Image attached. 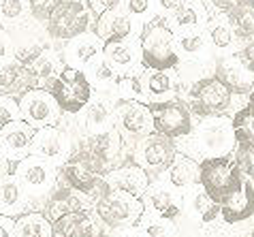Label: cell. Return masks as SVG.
<instances>
[{"label": "cell", "instance_id": "6da1fadb", "mask_svg": "<svg viewBox=\"0 0 254 237\" xmlns=\"http://www.w3.org/2000/svg\"><path fill=\"white\" fill-rule=\"evenodd\" d=\"M141 64L150 71H171L180 64L175 50V34L165 17H154L139 30Z\"/></svg>", "mask_w": 254, "mask_h": 237}, {"label": "cell", "instance_id": "7a4b0ae2", "mask_svg": "<svg viewBox=\"0 0 254 237\" xmlns=\"http://www.w3.org/2000/svg\"><path fill=\"white\" fill-rule=\"evenodd\" d=\"M199 184L218 203L244 184V176L231 156H205L199 163Z\"/></svg>", "mask_w": 254, "mask_h": 237}, {"label": "cell", "instance_id": "3957f363", "mask_svg": "<svg viewBox=\"0 0 254 237\" xmlns=\"http://www.w3.org/2000/svg\"><path fill=\"white\" fill-rule=\"evenodd\" d=\"M49 92L54 94L62 114H79L92 99V83L86 71L64 64L49 86Z\"/></svg>", "mask_w": 254, "mask_h": 237}, {"label": "cell", "instance_id": "277c9868", "mask_svg": "<svg viewBox=\"0 0 254 237\" xmlns=\"http://www.w3.org/2000/svg\"><path fill=\"white\" fill-rule=\"evenodd\" d=\"M94 210L98 220H103L107 227L128 229V227H137V222L143 216V201H141V197H135V194L107 188L96 199Z\"/></svg>", "mask_w": 254, "mask_h": 237}, {"label": "cell", "instance_id": "5b68a950", "mask_svg": "<svg viewBox=\"0 0 254 237\" xmlns=\"http://www.w3.org/2000/svg\"><path fill=\"white\" fill-rule=\"evenodd\" d=\"M105 171V160L98 158L88 148L77 152L73 156H66L62 165V173L68 186L79 194H94L98 188H107L105 179L101 178Z\"/></svg>", "mask_w": 254, "mask_h": 237}, {"label": "cell", "instance_id": "8992f818", "mask_svg": "<svg viewBox=\"0 0 254 237\" xmlns=\"http://www.w3.org/2000/svg\"><path fill=\"white\" fill-rule=\"evenodd\" d=\"M92 15L94 13L90 11L86 0H64V2H60L49 13V17L45 19V26H47V32L54 39L68 41L88 30Z\"/></svg>", "mask_w": 254, "mask_h": 237}, {"label": "cell", "instance_id": "52a82bcc", "mask_svg": "<svg viewBox=\"0 0 254 237\" xmlns=\"http://www.w3.org/2000/svg\"><path fill=\"white\" fill-rule=\"evenodd\" d=\"M17 101H19V116H22V120L30 124L34 130L43 126H56L62 118V109L47 88L32 86Z\"/></svg>", "mask_w": 254, "mask_h": 237}, {"label": "cell", "instance_id": "ba28073f", "mask_svg": "<svg viewBox=\"0 0 254 237\" xmlns=\"http://www.w3.org/2000/svg\"><path fill=\"white\" fill-rule=\"evenodd\" d=\"M231 90L224 83L211 75V77H203L190 88V107L196 116L201 118H216L224 114L231 107Z\"/></svg>", "mask_w": 254, "mask_h": 237}, {"label": "cell", "instance_id": "9c48e42d", "mask_svg": "<svg viewBox=\"0 0 254 237\" xmlns=\"http://www.w3.org/2000/svg\"><path fill=\"white\" fill-rule=\"evenodd\" d=\"M147 107L152 114L154 130L160 135L178 139L192 132V118H190V111L182 101H156L147 103Z\"/></svg>", "mask_w": 254, "mask_h": 237}, {"label": "cell", "instance_id": "30bf717a", "mask_svg": "<svg viewBox=\"0 0 254 237\" xmlns=\"http://www.w3.org/2000/svg\"><path fill=\"white\" fill-rule=\"evenodd\" d=\"M15 178L26 194H32V197L49 194L56 186V167L47 158L26 154L22 160H17Z\"/></svg>", "mask_w": 254, "mask_h": 237}, {"label": "cell", "instance_id": "8fae6325", "mask_svg": "<svg viewBox=\"0 0 254 237\" xmlns=\"http://www.w3.org/2000/svg\"><path fill=\"white\" fill-rule=\"evenodd\" d=\"M175 145L169 137L160 135V132H150L141 139L137 145L135 158L137 165H141L145 171H167V167L173 163L175 158Z\"/></svg>", "mask_w": 254, "mask_h": 237}, {"label": "cell", "instance_id": "7c38bea8", "mask_svg": "<svg viewBox=\"0 0 254 237\" xmlns=\"http://www.w3.org/2000/svg\"><path fill=\"white\" fill-rule=\"evenodd\" d=\"M214 75L231 90V94H248L254 90V73L244 64L237 54L220 56L216 60Z\"/></svg>", "mask_w": 254, "mask_h": 237}, {"label": "cell", "instance_id": "4fadbf2b", "mask_svg": "<svg viewBox=\"0 0 254 237\" xmlns=\"http://www.w3.org/2000/svg\"><path fill=\"white\" fill-rule=\"evenodd\" d=\"M98 60H103V41L96 37V32H81L77 37L66 41L64 47V62L68 66L88 71Z\"/></svg>", "mask_w": 254, "mask_h": 237}, {"label": "cell", "instance_id": "5bb4252c", "mask_svg": "<svg viewBox=\"0 0 254 237\" xmlns=\"http://www.w3.org/2000/svg\"><path fill=\"white\" fill-rule=\"evenodd\" d=\"M32 135H34V128L28 122H24L22 118L9 122L6 126L0 128V154L9 163L22 160L28 154V150H30Z\"/></svg>", "mask_w": 254, "mask_h": 237}, {"label": "cell", "instance_id": "9a60e30c", "mask_svg": "<svg viewBox=\"0 0 254 237\" xmlns=\"http://www.w3.org/2000/svg\"><path fill=\"white\" fill-rule=\"evenodd\" d=\"M103 60L107 62L118 75H126L130 71H137V66L141 64L139 39L126 37V39H120V41L103 43Z\"/></svg>", "mask_w": 254, "mask_h": 237}, {"label": "cell", "instance_id": "2e32d148", "mask_svg": "<svg viewBox=\"0 0 254 237\" xmlns=\"http://www.w3.org/2000/svg\"><path fill=\"white\" fill-rule=\"evenodd\" d=\"M233 143L235 137H233L231 122L227 120L205 122L199 130V150L205 152V156H229Z\"/></svg>", "mask_w": 254, "mask_h": 237}, {"label": "cell", "instance_id": "e0dca14e", "mask_svg": "<svg viewBox=\"0 0 254 237\" xmlns=\"http://www.w3.org/2000/svg\"><path fill=\"white\" fill-rule=\"evenodd\" d=\"M96 37L103 41V43H109V41H120L126 37H132L137 32V22L130 15L116 6V9L103 11L101 15H96V26H94Z\"/></svg>", "mask_w": 254, "mask_h": 237}, {"label": "cell", "instance_id": "ac0fdd59", "mask_svg": "<svg viewBox=\"0 0 254 237\" xmlns=\"http://www.w3.org/2000/svg\"><path fill=\"white\" fill-rule=\"evenodd\" d=\"M28 154L47 158V160H66L68 156V141L64 132H60L56 126H43L37 128L30 141V150Z\"/></svg>", "mask_w": 254, "mask_h": 237}, {"label": "cell", "instance_id": "d6986e66", "mask_svg": "<svg viewBox=\"0 0 254 237\" xmlns=\"http://www.w3.org/2000/svg\"><path fill=\"white\" fill-rule=\"evenodd\" d=\"M116 118L120 120V124H122V128L126 132H130V135L145 137V135H150V132H154L150 107L141 101L124 99L116 107Z\"/></svg>", "mask_w": 254, "mask_h": 237}, {"label": "cell", "instance_id": "ffe728a7", "mask_svg": "<svg viewBox=\"0 0 254 237\" xmlns=\"http://www.w3.org/2000/svg\"><path fill=\"white\" fill-rule=\"evenodd\" d=\"M220 216L229 225L244 222V220H248L250 216H254V184H252V179L244 178L242 188L231 192L227 199L220 201Z\"/></svg>", "mask_w": 254, "mask_h": 237}, {"label": "cell", "instance_id": "44dd1931", "mask_svg": "<svg viewBox=\"0 0 254 237\" xmlns=\"http://www.w3.org/2000/svg\"><path fill=\"white\" fill-rule=\"evenodd\" d=\"M52 225H54V235H58V237H96V235H101L96 218L90 212L83 210V207L58 216Z\"/></svg>", "mask_w": 254, "mask_h": 237}, {"label": "cell", "instance_id": "7402d4cb", "mask_svg": "<svg viewBox=\"0 0 254 237\" xmlns=\"http://www.w3.org/2000/svg\"><path fill=\"white\" fill-rule=\"evenodd\" d=\"M105 184L114 188V190H122L135 194V197H141L150 188V178H147V171L141 165H124L114 169L109 176H105Z\"/></svg>", "mask_w": 254, "mask_h": 237}, {"label": "cell", "instance_id": "603a6c76", "mask_svg": "<svg viewBox=\"0 0 254 237\" xmlns=\"http://www.w3.org/2000/svg\"><path fill=\"white\" fill-rule=\"evenodd\" d=\"M169 28L173 32L188 30V28H205L209 22V13L203 4V0H186L178 11L169 15Z\"/></svg>", "mask_w": 254, "mask_h": 237}, {"label": "cell", "instance_id": "cb8c5ba5", "mask_svg": "<svg viewBox=\"0 0 254 237\" xmlns=\"http://www.w3.org/2000/svg\"><path fill=\"white\" fill-rule=\"evenodd\" d=\"M175 50H178V56H184V58H190V60L207 58L209 52H211L207 30L205 28H188V30H180L178 34H175Z\"/></svg>", "mask_w": 254, "mask_h": 237}, {"label": "cell", "instance_id": "d4e9b609", "mask_svg": "<svg viewBox=\"0 0 254 237\" xmlns=\"http://www.w3.org/2000/svg\"><path fill=\"white\" fill-rule=\"evenodd\" d=\"M167 179H169V184L173 188H178V190L192 188L199 182V163H194V160L188 156L175 154L173 163L167 167Z\"/></svg>", "mask_w": 254, "mask_h": 237}, {"label": "cell", "instance_id": "484cf974", "mask_svg": "<svg viewBox=\"0 0 254 237\" xmlns=\"http://www.w3.org/2000/svg\"><path fill=\"white\" fill-rule=\"evenodd\" d=\"M62 66H64V64H60L58 58H54L52 54H47L43 50L32 62H28L26 71H28V77H30L32 86H37V83H39V88L47 86V90H49V86H52V81L56 79V75L60 73Z\"/></svg>", "mask_w": 254, "mask_h": 237}, {"label": "cell", "instance_id": "4316f807", "mask_svg": "<svg viewBox=\"0 0 254 237\" xmlns=\"http://www.w3.org/2000/svg\"><path fill=\"white\" fill-rule=\"evenodd\" d=\"M224 13L239 41H248L254 37V0H239Z\"/></svg>", "mask_w": 254, "mask_h": 237}, {"label": "cell", "instance_id": "83f0119b", "mask_svg": "<svg viewBox=\"0 0 254 237\" xmlns=\"http://www.w3.org/2000/svg\"><path fill=\"white\" fill-rule=\"evenodd\" d=\"M32 88V81L28 77V71L22 62L4 58L0 60V94H11L13 90Z\"/></svg>", "mask_w": 254, "mask_h": 237}, {"label": "cell", "instance_id": "f1b7e54d", "mask_svg": "<svg viewBox=\"0 0 254 237\" xmlns=\"http://www.w3.org/2000/svg\"><path fill=\"white\" fill-rule=\"evenodd\" d=\"M13 237H54V225L45 214L28 212L15 220Z\"/></svg>", "mask_w": 254, "mask_h": 237}, {"label": "cell", "instance_id": "f546056e", "mask_svg": "<svg viewBox=\"0 0 254 237\" xmlns=\"http://www.w3.org/2000/svg\"><path fill=\"white\" fill-rule=\"evenodd\" d=\"M26 203V192L17 178L4 176L0 178V214L11 216L17 214Z\"/></svg>", "mask_w": 254, "mask_h": 237}, {"label": "cell", "instance_id": "4dcf8cb0", "mask_svg": "<svg viewBox=\"0 0 254 237\" xmlns=\"http://www.w3.org/2000/svg\"><path fill=\"white\" fill-rule=\"evenodd\" d=\"M86 124H88V130L96 135V132H105V130H111V122L116 120V107H111L107 101L98 99L92 101L86 107Z\"/></svg>", "mask_w": 254, "mask_h": 237}, {"label": "cell", "instance_id": "1f68e13d", "mask_svg": "<svg viewBox=\"0 0 254 237\" xmlns=\"http://www.w3.org/2000/svg\"><path fill=\"white\" fill-rule=\"evenodd\" d=\"M205 30H207L211 50H216V52H231V50H235V45H237L239 39H237V34H235V30H233V26L229 24L227 17L211 19V22H207Z\"/></svg>", "mask_w": 254, "mask_h": 237}, {"label": "cell", "instance_id": "d6a6232c", "mask_svg": "<svg viewBox=\"0 0 254 237\" xmlns=\"http://www.w3.org/2000/svg\"><path fill=\"white\" fill-rule=\"evenodd\" d=\"M150 207L154 210V214L160 216V218H178L182 214V199L178 192L169 190V188H156V190L150 192Z\"/></svg>", "mask_w": 254, "mask_h": 237}, {"label": "cell", "instance_id": "836d02e7", "mask_svg": "<svg viewBox=\"0 0 254 237\" xmlns=\"http://www.w3.org/2000/svg\"><path fill=\"white\" fill-rule=\"evenodd\" d=\"M233 137L237 148H254V114L250 107L239 109L231 120Z\"/></svg>", "mask_w": 254, "mask_h": 237}, {"label": "cell", "instance_id": "e575fe53", "mask_svg": "<svg viewBox=\"0 0 254 237\" xmlns=\"http://www.w3.org/2000/svg\"><path fill=\"white\" fill-rule=\"evenodd\" d=\"M188 210L201 222H211L216 216H220V203L201 188V190H194L188 197Z\"/></svg>", "mask_w": 254, "mask_h": 237}, {"label": "cell", "instance_id": "d590c367", "mask_svg": "<svg viewBox=\"0 0 254 237\" xmlns=\"http://www.w3.org/2000/svg\"><path fill=\"white\" fill-rule=\"evenodd\" d=\"M118 90L122 92L124 99H132V101H147V73L141 71H132L126 75L118 77Z\"/></svg>", "mask_w": 254, "mask_h": 237}, {"label": "cell", "instance_id": "8d00e7d4", "mask_svg": "<svg viewBox=\"0 0 254 237\" xmlns=\"http://www.w3.org/2000/svg\"><path fill=\"white\" fill-rule=\"evenodd\" d=\"M81 201L79 197L73 192V190H66V188H62V190H56L52 192V197H49V203H47V210L49 214H45L47 218H58V216L66 214V212H73V210H81Z\"/></svg>", "mask_w": 254, "mask_h": 237}, {"label": "cell", "instance_id": "74e56055", "mask_svg": "<svg viewBox=\"0 0 254 237\" xmlns=\"http://www.w3.org/2000/svg\"><path fill=\"white\" fill-rule=\"evenodd\" d=\"M30 15V0H0V26H17Z\"/></svg>", "mask_w": 254, "mask_h": 237}, {"label": "cell", "instance_id": "f35d334b", "mask_svg": "<svg viewBox=\"0 0 254 237\" xmlns=\"http://www.w3.org/2000/svg\"><path fill=\"white\" fill-rule=\"evenodd\" d=\"M120 9L141 26L154 17H158L156 2H154V0H120Z\"/></svg>", "mask_w": 254, "mask_h": 237}, {"label": "cell", "instance_id": "ab89813d", "mask_svg": "<svg viewBox=\"0 0 254 237\" xmlns=\"http://www.w3.org/2000/svg\"><path fill=\"white\" fill-rule=\"evenodd\" d=\"M173 92V77L169 71H154L147 75V94L150 96H162Z\"/></svg>", "mask_w": 254, "mask_h": 237}, {"label": "cell", "instance_id": "60d3db41", "mask_svg": "<svg viewBox=\"0 0 254 237\" xmlns=\"http://www.w3.org/2000/svg\"><path fill=\"white\" fill-rule=\"evenodd\" d=\"M19 118V101L11 94H0V128Z\"/></svg>", "mask_w": 254, "mask_h": 237}, {"label": "cell", "instance_id": "b9f144b4", "mask_svg": "<svg viewBox=\"0 0 254 237\" xmlns=\"http://www.w3.org/2000/svg\"><path fill=\"white\" fill-rule=\"evenodd\" d=\"M235 165L242 171L244 178L252 179L254 178V148H237L235 152Z\"/></svg>", "mask_w": 254, "mask_h": 237}, {"label": "cell", "instance_id": "7bdbcfd3", "mask_svg": "<svg viewBox=\"0 0 254 237\" xmlns=\"http://www.w3.org/2000/svg\"><path fill=\"white\" fill-rule=\"evenodd\" d=\"M41 52H43V45L41 43H37V41H26V43L15 47V60L26 66L28 62H32Z\"/></svg>", "mask_w": 254, "mask_h": 237}, {"label": "cell", "instance_id": "ee69618b", "mask_svg": "<svg viewBox=\"0 0 254 237\" xmlns=\"http://www.w3.org/2000/svg\"><path fill=\"white\" fill-rule=\"evenodd\" d=\"M147 237H175V227L171 225L169 218H158L145 227Z\"/></svg>", "mask_w": 254, "mask_h": 237}, {"label": "cell", "instance_id": "f6af8a7d", "mask_svg": "<svg viewBox=\"0 0 254 237\" xmlns=\"http://www.w3.org/2000/svg\"><path fill=\"white\" fill-rule=\"evenodd\" d=\"M60 2H64V0H30V13H32V17L39 19V22H45L49 17V13H52Z\"/></svg>", "mask_w": 254, "mask_h": 237}, {"label": "cell", "instance_id": "bcb514c9", "mask_svg": "<svg viewBox=\"0 0 254 237\" xmlns=\"http://www.w3.org/2000/svg\"><path fill=\"white\" fill-rule=\"evenodd\" d=\"M156 2V13H158V17H169L173 11H178L182 4L186 2V0H154Z\"/></svg>", "mask_w": 254, "mask_h": 237}, {"label": "cell", "instance_id": "7dc6e473", "mask_svg": "<svg viewBox=\"0 0 254 237\" xmlns=\"http://www.w3.org/2000/svg\"><path fill=\"white\" fill-rule=\"evenodd\" d=\"M237 56L244 60V64L250 68V71L254 73V37L248 39V41H244V45L239 47V52Z\"/></svg>", "mask_w": 254, "mask_h": 237}, {"label": "cell", "instance_id": "c3c4849f", "mask_svg": "<svg viewBox=\"0 0 254 237\" xmlns=\"http://www.w3.org/2000/svg\"><path fill=\"white\" fill-rule=\"evenodd\" d=\"M90 11L94 13V15H101L103 11H109V9H116L120 6V0H86Z\"/></svg>", "mask_w": 254, "mask_h": 237}, {"label": "cell", "instance_id": "681fc988", "mask_svg": "<svg viewBox=\"0 0 254 237\" xmlns=\"http://www.w3.org/2000/svg\"><path fill=\"white\" fill-rule=\"evenodd\" d=\"M11 50H13L11 34L6 32V28H4V26H0V60L11 58Z\"/></svg>", "mask_w": 254, "mask_h": 237}, {"label": "cell", "instance_id": "f907efd6", "mask_svg": "<svg viewBox=\"0 0 254 237\" xmlns=\"http://www.w3.org/2000/svg\"><path fill=\"white\" fill-rule=\"evenodd\" d=\"M13 227H15V220L11 216L0 214V237H13Z\"/></svg>", "mask_w": 254, "mask_h": 237}, {"label": "cell", "instance_id": "816d5d0a", "mask_svg": "<svg viewBox=\"0 0 254 237\" xmlns=\"http://www.w3.org/2000/svg\"><path fill=\"white\" fill-rule=\"evenodd\" d=\"M211 4L216 6V9H220V11H227V9H231L235 2H239V0H209Z\"/></svg>", "mask_w": 254, "mask_h": 237}, {"label": "cell", "instance_id": "f5cc1de1", "mask_svg": "<svg viewBox=\"0 0 254 237\" xmlns=\"http://www.w3.org/2000/svg\"><path fill=\"white\" fill-rule=\"evenodd\" d=\"M124 237H147L145 229H135V227H128V231L124 233Z\"/></svg>", "mask_w": 254, "mask_h": 237}, {"label": "cell", "instance_id": "db71d44e", "mask_svg": "<svg viewBox=\"0 0 254 237\" xmlns=\"http://www.w3.org/2000/svg\"><path fill=\"white\" fill-rule=\"evenodd\" d=\"M4 160H6V158L0 154V178H4Z\"/></svg>", "mask_w": 254, "mask_h": 237}, {"label": "cell", "instance_id": "11a10c76", "mask_svg": "<svg viewBox=\"0 0 254 237\" xmlns=\"http://www.w3.org/2000/svg\"><path fill=\"white\" fill-rule=\"evenodd\" d=\"M248 107H250V111H252V114H254V90H252V92H250V103H248Z\"/></svg>", "mask_w": 254, "mask_h": 237}, {"label": "cell", "instance_id": "9f6ffc18", "mask_svg": "<svg viewBox=\"0 0 254 237\" xmlns=\"http://www.w3.org/2000/svg\"><path fill=\"white\" fill-rule=\"evenodd\" d=\"M96 237H105V235H96Z\"/></svg>", "mask_w": 254, "mask_h": 237}, {"label": "cell", "instance_id": "6f0895ef", "mask_svg": "<svg viewBox=\"0 0 254 237\" xmlns=\"http://www.w3.org/2000/svg\"><path fill=\"white\" fill-rule=\"evenodd\" d=\"M54 237H58V235H54Z\"/></svg>", "mask_w": 254, "mask_h": 237}]
</instances>
